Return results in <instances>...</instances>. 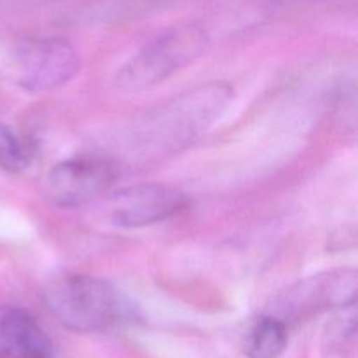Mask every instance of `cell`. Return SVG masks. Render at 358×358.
Instances as JSON below:
<instances>
[{
    "label": "cell",
    "mask_w": 358,
    "mask_h": 358,
    "mask_svg": "<svg viewBox=\"0 0 358 358\" xmlns=\"http://www.w3.org/2000/svg\"><path fill=\"white\" fill-rule=\"evenodd\" d=\"M187 198L161 184H140L115 192L108 201V217L119 227H145L163 222L180 212Z\"/></svg>",
    "instance_id": "7"
},
{
    "label": "cell",
    "mask_w": 358,
    "mask_h": 358,
    "mask_svg": "<svg viewBox=\"0 0 358 358\" xmlns=\"http://www.w3.org/2000/svg\"><path fill=\"white\" fill-rule=\"evenodd\" d=\"M117 166L101 156H80L55 164L45 178V194L62 208H76L107 192Z\"/></svg>",
    "instance_id": "6"
},
{
    "label": "cell",
    "mask_w": 358,
    "mask_h": 358,
    "mask_svg": "<svg viewBox=\"0 0 358 358\" xmlns=\"http://www.w3.org/2000/svg\"><path fill=\"white\" fill-rule=\"evenodd\" d=\"M289 345V325L271 315L254 322L243 343L247 358H278Z\"/></svg>",
    "instance_id": "9"
},
{
    "label": "cell",
    "mask_w": 358,
    "mask_h": 358,
    "mask_svg": "<svg viewBox=\"0 0 358 358\" xmlns=\"http://www.w3.org/2000/svg\"><path fill=\"white\" fill-rule=\"evenodd\" d=\"M210 45V35L201 27L180 24L168 28L117 70L115 86L124 93H138L157 86L203 58Z\"/></svg>",
    "instance_id": "3"
},
{
    "label": "cell",
    "mask_w": 358,
    "mask_h": 358,
    "mask_svg": "<svg viewBox=\"0 0 358 358\" xmlns=\"http://www.w3.org/2000/svg\"><path fill=\"white\" fill-rule=\"evenodd\" d=\"M357 311L355 304L339 310L324 334V352L329 358H350L355 348Z\"/></svg>",
    "instance_id": "10"
},
{
    "label": "cell",
    "mask_w": 358,
    "mask_h": 358,
    "mask_svg": "<svg viewBox=\"0 0 358 358\" xmlns=\"http://www.w3.org/2000/svg\"><path fill=\"white\" fill-rule=\"evenodd\" d=\"M80 70L76 48L62 37H27L9 56V79L31 93L69 84Z\"/></svg>",
    "instance_id": "4"
},
{
    "label": "cell",
    "mask_w": 358,
    "mask_h": 358,
    "mask_svg": "<svg viewBox=\"0 0 358 358\" xmlns=\"http://www.w3.org/2000/svg\"><path fill=\"white\" fill-rule=\"evenodd\" d=\"M358 276L355 269H332L304 278L275 297L271 317L285 322H303L329 310H341L357 303Z\"/></svg>",
    "instance_id": "5"
},
{
    "label": "cell",
    "mask_w": 358,
    "mask_h": 358,
    "mask_svg": "<svg viewBox=\"0 0 358 358\" xmlns=\"http://www.w3.org/2000/svg\"><path fill=\"white\" fill-rule=\"evenodd\" d=\"M227 83H208L164 101L133 124L129 154L138 159H159L191 145L233 100Z\"/></svg>",
    "instance_id": "1"
},
{
    "label": "cell",
    "mask_w": 358,
    "mask_h": 358,
    "mask_svg": "<svg viewBox=\"0 0 358 358\" xmlns=\"http://www.w3.org/2000/svg\"><path fill=\"white\" fill-rule=\"evenodd\" d=\"M49 313L73 332H107L136 318L131 301L108 280L90 275H69L44 290Z\"/></svg>",
    "instance_id": "2"
},
{
    "label": "cell",
    "mask_w": 358,
    "mask_h": 358,
    "mask_svg": "<svg viewBox=\"0 0 358 358\" xmlns=\"http://www.w3.org/2000/svg\"><path fill=\"white\" fill-rule=\"evenodd\" d=\"M31 152L27 143L0 122V168L7 173H21L28 168Z\"/></svg>",
    "instance_id": "11"
},
{
    "label": "cell",
    "mask_w": 358,
    "mask_h": 358,
    "mask_svg": "<svg viewBox=\"0 0 358 358\" xmlns=\"http://www.w3.org/2000/svg\"><path fill=\"white\" fill-rule=\"evenodd\" d=\"M55 345L28 311L0 306V358H55Z\"/></svg>",
    "instance_id": "8"
}]
</instances>
